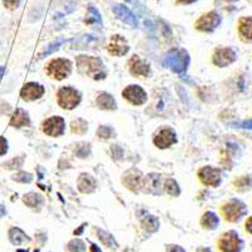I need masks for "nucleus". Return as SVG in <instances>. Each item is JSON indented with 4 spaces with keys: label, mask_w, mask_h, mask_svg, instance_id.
Masks as SVG:
<instances>
[{
    "label": "nucleus",
    "mask_w": 252,
    "mask_h": 252,
    "mask_svg": "<svg viewBox=\"0 0 252 252\" xmlns=\"http://www.w3.org/2000/svg\"><path fill=\"white\" fill-rule=\"evenodd\" d=\"M175 143H177V134L170 127H163L154 136V144L159 149H166Z\"/></svg>",
    "instance_id": "9d476101"
},
{
    "label": "nucleus",
    "mask_w": 252,
    "mask_h": 252,
    "mask_svg": "<svg viewBox=\"0 0 252 252\" xmlns=\"http://www.w3.org/2000/svg\"><path fill=\"white\" fill-rule=\"evenodd\" d=\"M126 1H127V3H130V1H131V0H126Z\"/></svg>",
    "instance_id": "3c124183"
},
{
    "label": "nucleus",
    "mask_w": 252,
    "mask_h": 252,
    "mask_svg": "<svg viewBox=\"0 0 252 252\" xmlns=\"http://www.w3.org/2000/svg\"><path fill=\"white\" fill-rule=\"evenodd\" d=\"M189 55L184 49H173L164 57L163 66L175 73H184L188 68Z\"/></svg>",
    "instance_id": "f03ea898"
},
{
    "label": "nucleus",
    "mask_w": 252,
    "mask_h": 252,
    "mask_svg": "<svg viewBox=\"0 0 252 252\" xmlns=\"http://www.w3.org/2000/svg\"><path fill=\"white\" fill-rule=\"evenodd\" d=\"M64 42H66V40H64V39H60V40H57V42H53V43L49 44L48 48H47L46 51H44L43 53L40 55V58H42V57H46V56L51 55V53H53V52L57 51V49L60 48V47L62 46V44L64 43Z\"/></svg>",
    "instance_id": "c9c22d12"
},
{
    "label": "nucleus",
    "mask_w": 252,
    "mask_h": 252,
    "mask_svg": "<svg viewBox=\"0 0 252 252\" xmlns=\"http://www.w3.org/2000/svg\"><path fill=\"white\" fill-rule=\"evenodd\" d=\"M129 71L132 76L148 77L150 75V66L146 61L135 55L129 61Z\"/></svg>",
    "instance_id": "ddd939ff"
},
{
    "label": "nucleus",
    "mask_w": 252,
    "mask_h": 252,
    "mask_svg": "<svg viewBox=\"0 0 252 252\" xmlns=\"http://www.w3.org/2000/svg\"><path fill=\"white\" fill-rule=\"evenodd\" d=\"M159 182H160V175L159 174H150L144 179V187L146 192L150 193H159Z\"/></svg>",
    "instance_id": "b1692460"
},
{
    "label": "nucleus",
    "mask_w": 252,
    "mask_h": 252,
    "mask_svg": "<svg viewBox=\"0 0 252 252\" xmlns=\"http://www.w3.org/2000/svg\"><path fill=\"white\" fill-rule=\"evenodd\" d=\"M9 238L12 241V244L17 245V246L26 244V242H29L28 236H27L22 229L18 228V227L10 228V231H9Z\"/></svg>",
    "instance_id": "4be33fe9"
},
{
    "label": "nucleus",
    "mask_w": 252,
    "mask_h": 252,
    "mask_svg": "<svg viewBox=\"0 0 252 252\" xmlns=\"http://www.w3.org/2000/svg\"><path fill=\"white\" fill-rule=\"evenodd\" d=\"M23 202L27 206L31 207V208H35V207H40L43 204V198H42L40 194H38V193L31 192L24 195Z\"/></svg>",
    "instance_id": "bb28decb"
},
{
    "label": "nucleus",
    "mask_w": 252,
    "mask_h": 252,
    "mask_svg": "<svg viewBox=\"0 0 252 252\" xmlns=\"http://www.w3.org/2000/svg\"><path fill=\"white\" fill-rule=\"evenodd\" d=\"M197 252H211V250H209V249H201V250H198Z\"/></svg>",
    "instance_id": "09e8293b"
},
{
    "label": "nucleus",
    "mask_w": 252,
    "mask_h": 252,
    "mask_svg": "<svg viewBox=\"0 0 252 252\" xmlns=\"http://www.w3.org/2000/svg\"><path fill=\"white\" fill-rule=\"evenodd\" d=\"M237 58L232 48H218L213 55V63L218 67H227Z\"/></svg>",
    "instance_id": "4468645a"
},
{
    "label": "nucleus",
    "mask_w": 252,
    "mask_h": 252,
    "mask_svg": "<svg viewBox=\"0 0 252 252\" xmlns=\"http://www.w3.org/2000/svg\"><path fill=\"white\" fill-rule=\"evenodd\" d=\"M5 215H6V209H5V207L1 206V204H0V218L4 217V216H5Z\"/></svg>",
    "instance_id": "c03bdc74"
},
{
    "label": "nucleus",
    "mask_w": 252,
    "mask_h": 252,
    "mask_svg": "<svg viewBox=\"0 0 252 252\" xmlns=\"http://www.w3.org/2000/svg\"><path fill=\"white\" fill-rule=\"evenodd\" d=\"M6 152H8V141L3 136H0V157L5 155Z\"/></svg>",
    "instance_id": "58836bf2"
},
{
    "label": "nucleus",
    "mask_w": 252,
    "mask_h": 252,
    "mask_svg": "<svg viewBox=\"0 0 252 252\" xmlns=\"http://www.w3.org/2000/svg\"><path fill=\"white\" fill-rule=\"evenodd\" d=\"M107 52L112 56H118L123 57L129 52V44L127 40L120 34H115L110 38L109 43H107Z\"/></svg>",
    "instance_id": "f8f14e48"
},
{
    "label": "nucleus",
    "mask_w": 252,
    "mask_h": 252,
    "mask_svg": "<svg viewBox=\"0 0 252 252\" xmlns=\"http://www.w3.org/2000/svg\"><path fill=\"white\" fill-rule=\"evenodd\" d=\"M164 190H165L168 194L173 195V197H177V195L181 194V188H179L177 182H175L174 179H172V178H169V179H166L165 181V183H164Z\"/></svg>",
    "instance_id": "cd10ccee"
},
{
    "label": "nucleus",
    "mask_w": 252,
    "mask_h": 252,
    "mask_svg": "<svg viewBox=\"0 0 252 252\" xmlns=\"http://www.w3.org/2000/svg\"><path fill=\"white\" fill-rule=\"evenodd\" d=\"M91 153V149H90V144L81 143L77 144V148L75 149V154L77 155L78 158H87Z\"/></svg>",
    "instance_id": "473e14b6"
},
{
    "label": "nucleus",
    "mask_w": 252,
    "mask_h": 252,
    "mask_svg": "<svg viewBox=\"0 0 252 252\" xmlns=\"http://www.w3.org/2000/svg\"><path fill=\"white\" fill-rule=\"evenodd\" d=\"M224 1H227V3H235L237 0H224Z\"/></svg>",
    "instance_id": "8fccbe9b"
},
{
    "label": "nucleus",
    "mask_w": 252,
    "mask_h": 252,
    "mask_svg": "<svg viewBox=\"0 0 252 252\" xmlns=\"http://www.w3.org/2000/svg\"><path fill=\"white\" fill-rule=\"evenodd\" d=\"M85 23L90 24V26H94V24H98L101 26L102 24V20H101V15L98 13V10L94 6H89L87 8V14L85 18Z\"/></svg>",
    "instance_id": "a878e982"
},
{
    "label": "nucleus",
    "mask_w": 252,
    "mask_h": 252,
    "mask_svg": "<svg viewBox=\"0 0 252 252\" xmlns=\"http://www.w3.org/2000/svg\"><path fill=\"white\" fill-rule=\"evenodd\" d=\"M198 177L204 186L218 187L220 184V170L212 166H203L198 170Z\"/></svg>",
    "instance_id": "9b49d317"
},
{
    "label": "nucleus",
    "mask_w": 252,
    "mask_h": 252,
    "mask_svg": "<svg viewBox=\"0 0 252 252\" xmlns=\"http://www.w3.org/2000/svg\"><path fill=\"white\" fill-rule=\"evenodd\" d=\"M123 97L125 98L126 101H129L131 105H135V106H140V105H144L148 100V94L146 92L141 89L138 85H130V86L126 87L123 91Z\"/></svg>",
    "instance_id": "6e6552de"
},
{
    "label": "nucleus",
    "mask_w": 252,
    "mask_h": 252,
    "mask_svg": "<svg viewBox=\"0 0 252 252\" xmlns=\"http://www.w3.org/2000/svg\"><path fill=\"white\" fill-rule=\"evenodd\" d=\"M123 183L132 192H139L144 187V178L139 170L131 169L126 173L123 178Z\"/></svg>",
    "instance_id": "dca6fc26"
},
{
    "label": "nucleus",
    "mask_w": 252,
    "mask_h": 252,
    "mask_svg": "<svg viewBox=\"0 0 252 252\" xmlns=\"http://www.w3.org/2000/svg\"><path fill=\"white\" fill-rule=\"evenodd\" d=\"M76 63H77L78 72L82 75L94 77V80H102V78L106 77V73L103 72V64L100 58L82 55L76 58Z\"/></svg>",
    "instance_id": "f257e3e1"
},
{
    "label": "nucleus",
    "mask_w": 252,
    "mask_h": 252,
    "mask_svg": "<svg viewBox=\"0 0 252 252\" xmlns=\"http://www.w3.org/2000/svg\"><path fill=\"white\" fill-rule=\"evenodd\" d=\"M98 237H100V240L102 241L103 245H106V246L109 247H112V249H115V246H118V244L115 242L114 237H112L111 235H109V233H106L105 231H101V229H98Z\"/></svg>",
    "instance_id": "7c9ffc66"
},
{
    "label": "nucleus",
    "mask_w": 252,
    "mask_h": 252,
    "mask_svg": "<svg viewBox=\"0 0 252 252\" xmlns=\"http://www.w3.org/2000/svg\"><path fill=\"white\" fill-rule=\"evenodd\" d=\"M64 129H66V123L61 116H52L43 123V132L52 138L63 135Z\"/></svg>",
    "instance_id": "1a4fd4ad"
},
{
    "label": "nucleus",
    "mask_w": 252,
    "mask_h": 252,
    "mask_svg": "<svg viewBox=\"0 0 252 252\" xmlns=\"http://www.w3.org/2000/svg\"><path fill=\"white\" fill-rule=\"evenodd\" d=\"M67 249L69 252H85L86 251V246L81 240H72L68 244Z\"/></svg>",
    "instance_id": "2f4dec72"
},
{
    "label": "nucleus",
    "mask_w": 252,
    "mask_h": 252,
    "mask_svg": "<svg viewBox=\"0 0 252 252\" xmlns=\"http://www.w3.org/2000/svg\"><path fill=\"white\" fill-rule=\"evenodd\" d=\"M250 183H251V181H250V178H247V177H241L240 179H237V181L235 182L236 188H238V189L249 188Z\"/></svg>",
    "instance_id": "e433bc0d"
},
{
    "label": "nucleus",
    "mask_w": 252,
    "mask_h": 252,
    "mask_svg": "<svg viewBox=\"0 0 252 252\" xmlns=\"http://www.w3.org/2000/svg\"><path fill=\"white\" fill-rule=\"evenodd\" d=\"M57 102L62 109L72 110L81 102V94L73 87H62L57 92Z\"/></svg>",
    "instance_id": "423d86ee"
},
{
    "label": "nucleus",
    "mask_w": 252,
    "mask_h": 252,
    "mask_svg": "<svg viewBox=\"0 0 252 252\" xmlns=\"http://www.w3.org/2000/svg\"><path fill=\"white\" fill-rule=\"evenodd\" d=\"M3 3L8 9H15L19 6L20 0H3Z\"/></svg>",
    "instance_id": "ea45409f"
},
{
    "label": "nucleus",
    "mask_w": 252,
    "mask_h": 252,
    "mask_svg": "<svg viewBox=\"0 0 252 252\" xmlns=\"http://www.w3.org/2000/svg\"><path fill=\"white\" fill-rule=\"evenodd\" d=\"M220 22H222V19H220V15L217 12H209L207 14L202 15L195 22V29L209 33V32H213L216 28H218Z\"/></svg>",
    "instance_id": "0eeeda50"
},
{
    "label": "nucleus",
    "mask_w": 252,
    "mask_h": 252,
    "mask_svg": "<svg viewBox=\"0 0 252 252\" xmlns=\"http://www.w3.org/2000/svg\"><path fill=\"white\" fill-rule=\"evenodd\" d=\"M245 229H246L247 233L252 235V216L247 218L246 223H245Z\"/></svg>",
    "instance_id": "79ce46f5"
},
{
    "label": "nucleus",
    "mask_w": 252,
    "mask_h": 252,
    "mask_svg": "<svg viewBox=\"0 0 252 252\" xmlns=\"http://www.w3.org/2000/svg\"><path fill=\"white\" fill-rule=\"evenodd\" d=\"M46 90L42 85L35 82H29L24 85V87L20 91V97L24 101H34L40 98L44 94Z\"/></svg>",
    "instance_id": "2eb2a0df"
},
{
    "label": "nucleus",
    "mask_w": 252,
    "mask_h": 252,
    "mask_svg": "<svg viewBox=\"0 0 252 252\" xmlns=\"http://www.w3.org/2000/svg\"><path fill=\"white\" fill-rule=\"evenodd\" d=\"M91 250H92V252H100V249H98V247L96 246V245H92Z\"/></svg>",
    "instance_id": "de8ad7c7"
},
{
    "label": "nucleus",
    "mask_w": 252,
    "mask_h": 252,
    "mask_svg": "<svg viewBox=\"0 0 252 252\" xmlns=\"http://www.w3.org/2000/svg\"><path fill=\"white\" fill-rule=\"evenodd\" d=\"M4 72H5V67L0 66V80H1V77L4 76Z\"/></svg>",
    "instance_id": "49530a36"
},
{
    "label": "nucleus",
    "mask_w": 252,
    "mask_h": 252,
    "mask_svg": "<svg viewBox=\"0 0 252 252\" xmlns=\"http://www.w3.org/2000/svg\"><path fill=\"white\" fill-rule=\"evenodd\" d=\"M23 161H24V159L22 157L13 158L12 160H9V161H6V163H4V168H6V169H18V168H20V166H22Z\"/></svg>",
    "instance_id": "f704fd0d"
},
{
    "label": "nucleus",
    "mask_w": 252,
    "mask_h": 252,
    "mask_svg": "<svg viewBox=\"0 0 252 252\" xmlns=\"http://www.w3.org/2000/svg\"><path fill=\"white\" fill-rule=\"evenodd\" d=\"M175 1H177L178 4H184V5H188V4H193V3H195V1H197V0H175Z\"/></svg>",
    "instance_id": "37998d69"
},
{
    "label": "nucleus",
    "mask_w": 252,
    "mask_h": 252,
    "mask_svg": "<svg viewBox=\"0 0 252 252\" xmlns=\"http://www.w3.org/2000/svg\"><path fill=\"white\" fill-rule=\"evenodd\" d=\"M46 72L49 77L62 81L71 75L72 63L71 61L64 60V58H57V60H53L48 63Z\"/></svg>",
    "instance_id": "7ed1b4c3"
},
{
    "label": "nucleus",
    "mask_w": 252,
    "mask_h": 252,
    "mask_svg": "<svg viewBox=\"0 0 252 252\" xmlns=\"http://www.w3.org/2000/svg\"><path fill=\"white\" fill-rule=\"evenodd\" d=\"M97 136L101 139H110L115 136V130L112 129L111 126H100L97 130Z\"/></svg>",
    "instance_id": "c756f323"
},
{
    "label": "nucleus",
    "mask_w": 252,
    "mask_h": 252,
    "mask_svg": "<svg viewBox=\"0 0 252 252\" xmlns=\"http://www.w3.org/2000/svg\"><path fill=\"white\" fill-rule=\"evenodd\" d=\"M141 226L144 229H146L148 232H155L159 228V220H157V217L150 215H145L141 218Z\"/></svg>",
    "instance_id": "393cba45"
},
{
    "label": "nucleus",
    "mask_w": 252,
    "mask_h": 252,
    "mask_svg": "<svg viewBox=\"0 0 252 252\" xmlns=\"http://www.w3.org/2000/svg\"><path fill=\"white\" fill-rule=\"evenodd\" d=\"M166 252H186L183 247L177 246V245H169L166 246Z\"/></svg>",
    "instance_id": "a19ab883"
},
{
    "label": "nucleus",
    "mask_w": 252,
    "mask_h": 252,
    "mask_svg": "<svg viewBox=\"0 0 252 252\" xmlns=\"http://www.w3.org/2000/svg\"><path fill=\"white\" fill-rule=\"evenodd\" d=\"M222 213L224 216V220L231 223H235L246 215L247 207L244 202L238 201V199H229L222 206Z\"/></svg>",
    "instance_id": "20e7f679"
},
{
    "label": "nucleus",
    "mask_w": 252,
    "mask_h": 252,
    "mask_svg": "<svg viewBox=\"0 0 252 252\" xmlns=\"http://www.w3.org/2000/svg\"><path fill=\"white\" fill-rule=\"evenodd\" d=\"M97 106L102 110H115L116 109V101L110 94H100L96 98Z\"/></svg>",
    "instance_id": "412c9836"
},
{
    "label": "nucleus",
    "mask_w": 252,
    "mask_h": 252,
    "mask_svg": "<svg viewBox=\"0 0 252 252\" xmlns=\"http://www.w3.org/2000/svg\"><path fill=\"white\" fill-rule=\"evenodd\" d=\"M87 129H89L87 123L85 120H82V119H77V120L72 121V124H71L72 132L82 135L87 131Z\"/></svg>",
    "instance_id": "c85d7f7f"
},
{
    "label": "nucleus",
    "mask_w": 252,
    "mask_h": 252,
    "mask_svg": "<svg viewBox=\"0 0 252 252\" xmlns=\"http://www.w3.org/2000/svg\"><path fill=\"white\" fill-rule=\"evenodd\" d=\"M114 13L116 14V17L120 20H123L124 23H126L130 27H136L138 26V19L134 15V13L130 10L129 8H126L123 4H116L114 6Z\"/></svg>",
    "instance_id": "f3484780"
},
{
    "label": "nucleus",
    "mask_w": 252,
    "mask_h": 252,
    "mask_svg": "<svg viewBox=\"0 0 252 252\" xmlns=\"http://www.w3.org/2000/svg\"><path fill=\"white\" fill-rule=\"evenodd\" d=\"M218 223H220V218L213 212H206L201 218V226L204 229H215Z\"/></svg>",
    "instance_id": "5701e85b"
},
{
    "label": "nucleus",
    "mask_w": 252,
    "mask_h": 252,
    "mask_svg": "<svg viewBox=\"0 0 252 252\" xmlns=\"http://www.w3.org/2000/svg\"><path fill=\"white\" fill-rule=\"evenodd\" d=\"M241 127H247V129H252V121H247V123H244Z\"/></svg>",
    "instance_id": "a18cd8bd"
},
{
    "label": "nucleus",
    "mask_w": 252,
    "mask_h": 252,
    "mask_svg": "<svg viewBox=\"0 0 252 252\" xmlns=\"http://www.w3.org/2000/svg\"><path fill=\"white\" fill-rule=\"evenodd\" d=\"M97 188V183L94 181V178L92 175L82 173L78 178V190L83 194H90V193L94 192Z\"/></svg>",
    "instance_id": "a211bd4d"
},
{
    "label": "nucleus",
    "mask_w": 252,
    "mask_h": 252,
    "mask_svg": "<svg viewBox=\"0 0 252 252\" xmlns=\"http://www.w3.org/2000/svg\"><path fill=\"white\" fill-rule=\"evenodd\" d=\"M111 150H112V155H114L115 159H118V160H123V158H124L123 148H120L119 145H111Z\"/></svg>",
    "instance_id": "4c0bfd02"
},
{
    "label": "nucleus",
    "mask_w": 252,
    "mask_h": 252,
    "mask_svg": "<svg viewBox=\"0 0 252 252\" xmlns=\"http://www.w3.org/2000/svg\"><path fill=\"white\" fill-rule=\"evenodd\" d=\"M12 179L15 182H19V183H31V182L33 181V177H32V174H29V173L19 172L17 173V174L13 175Z\"/></svg>",
    "instance_id": "72a5a7b5"
},
{
    "label": "nucleus",
    "mask_w": 252,
    "mask_h": 252,
    "mask_svg": "<svg viewBox=\"0 0 252 252\" xmlns=\"http://www.w3.org/2000/svg\"><path fill=\"white\" fill-rule=\"evenodd\" d=\"M220 252H241L244 247V241L236 231H228L220 236L217 242Z\"/></svg>",
    "instance_id": "39448f33"
},
{
    "label": "nucleus",
    "mask_w": 252,
    "mask_h": 252,
    "mask_svg": "<svg viewBox=\"0 0 252 252\" xmlns=\"http://www.w3.org/2000/svg\"><path fill=\"white\" fill-rule=\"evenodd\" d=\"M10 125H12L13 127H23V126L31 125L28 112L24 111L23 109L15 110V112L12 116V120H10Z\"/></svg>",
    "instance_id": "aec40b11"
},
{
    "label": "nucleus",
    "mask_w": 252,
    "mask_h": 252,
    "mask_svg": "<svg viewBox=\"0 0 252 252\" xmlns=\"http://www.w3.org/2000/svg\"><path fill=\"white\" fill-rule=\"evenodd\" d=\"M238 32L245 40L252 42V17H242L238 22Z\"/></svg>",
    "instance_id": "6ab92c4d"
}]
</instances>
